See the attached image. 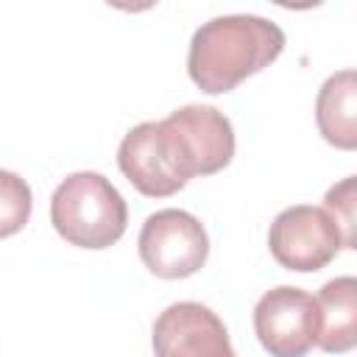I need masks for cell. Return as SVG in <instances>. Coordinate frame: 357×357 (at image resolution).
Masks as SVG:
<instances>
[{"label": "cell", "instance_id": "cell-11", "mask_svg": "<svg viewBox=\"0 0 357 357\" xmlns=\"http://www.w3.org/2000/svg\"><path fill=\"white\" fill-rule=\"evenodd\" d=\"M0 184H3V201H0V234L11 237L14 231H20L28 218H31V187L11 170L0 173Z\"/></svg>", "mask_w": 357, "mask_h": 357}, {"label": "cell", "instance_id": "cell-2", "mask_svg": "<svg viewBox=\"0 0 357 357\" xmlns=\"http://www.w3.org/2000/svg\"><path fill=\"white\" fill-rule=\"evenodd\" d=\"M284 50V31L257 14L206 20L190 39L187 73L206 95L231 92L243 78L265 70Z\"/></svg>", "mask_w": 357, "mask_h": 357}, {"label": "cell", "instance_id": "cell-8", "mask_svg": "<svg viewBox=\"0 0 357 357\" xmlns=\"http://www.w3.org/2000/svg\"><path fill=\"white\" fill-rule=\"evenodd\" d=\"M315 126L329 145L357 151V70H337L321 84Z\"/></svg>", "mask_w": 357, "mask_h": 357}, {"label": "cell", "instance_id": "cell-1", "mask_svg": "<svg viewBox=\"0 0 357 357\" xmlns=\"http://www.w3.org/2000/svg\"><path fill=\"white\" fill-rule=\"evenodd\" d=\"M231 156V120L215 106L187 103L165 120L128 128L117 148V167L142 195L167 198L190 178L223 170Z\"/></svg>", "mask_w": 357, "mask_h": 357}, {"label": "cell", "instance_id": "cell-3", "mask_svg": "<svg viewBox=\"0 0 357 357\" xmlns=\"http://www.w3.org/2000/svg\"><path fill=\"white\" fill-rule=\"evenodd\" d=\"M50 223L61 240L78 248L114 245L128 223L120 190L95 170L70 173L50 198Z\"/></svg>", "mask_w": 357, "mask_h": 357}, {"label": "cell", "instance_id": "cell-4", "mask_svg": "<svg viewBox=\"0 0 357 357\" xmlns=\"http://www.w3.org/2000/svg\"><path fill=\"white\" fill-rule=\"evenodd\" d=\"M137 251L159 279H187L206 265L209 237L204 223L184 209H159L145 218Z\"/></svg>", "mask_w": 357, "mask_h": 357}, {"label": "cell", "instance_id": "cell-6", "mask_svg": "<svg viewBox=\"0 0 357 357\" xmlns=\"http://www.w3.org/2000/svg\"><path fill=\"white\" fill-rule=\"evenodd\" d=\"M254 332L271 357H304L318 346V298L290 284L268 290L254 307Z\"/></svg>", "mask_w": 357, "mask_h": 357}, {"label": "cell", "instance_id": "cell-9", "mask_svg": "<svg viewBox=\"0 0 357 357\" xmlns=\"http://www.w3.org/2000/svg\"><path fill=\"white\" fill-rule=\"evenodd\" d=\"M321 332L318 346L326 354L357 349V276H335L318 290Z\"/></svg>", "mask_w": 357, "mask_h": 357}, {"label": "cell", "instance_id": "cell-7", "mask_svg": "<svg viewBox=\"0 0 357 357\" xmlns=\"http://www.w3.org/2000/svg\"><path fill=\"white\" fill-rule=\"evenodd\" d=\"M156 357H237L226 324L201 301H176L151 329Z\"/></svg>", "mask_w": 357, "mask_h": 357}, {"label": "cell", "instance_id": "cell-10", "mask_svg": "<svg viewBox=\"0 0 357 357\" xmlns=\"http://www.w3.org/2000/svg\"><path fill=\"white\" fill-rule=\"evenodd\" d=\"M324 209L335 218L343 245L357 251V176H346L335 181L324 192Z\"/></svg>", "mask_w": 357, "mask_h": 357}, {"label": "cell", "instance_id": "cell-5", "mask_svg": "<svg viewBox=\"0 0 357 357\" xmlns=\"http://www.w3.org/2000/svg\"><path fill=\"white\" fill-rule=\"evenodd\" d=\"M268 248L273 259L296 273H312L326 268L343 248L340 229L324 206L296 204L282 209L268 231Z\"/></svg>", "mask_w": 357, "mask_h": 357}]
</instances>
